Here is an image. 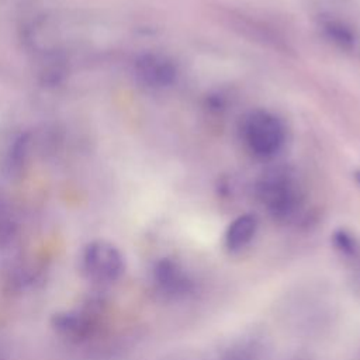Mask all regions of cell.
<instances>
[{
    "label": "cell",
    "mask_w": 360,
    "mask_h": 360,
    "mask_svg": "<svg viewBox=\"0 0 360 360\" xmlns=\"http://www.w3.org/2000/svg\"><path fill=\"white\" fill-rule=\"evenodd\" d=\"M242 141L257 158H273L285 141L283 122L271 112L256 110L249 112L240 127Z\"/></svg>",
    "instance_id": "obj_1"
},
{
    "label": "cell",
    "mask_w": 360,
    "mask_h": 360,
    "mask_svg": "<svg viewBox=\"0 0 360 360\" xmlns=\"http://www.w3.org/2000/svg\"><path fill=\"white\" fill-rule=\"evenodd\" d=\"M80 269L84 277L94 283H112L122 276L125 262L115 245L98 239L89 242L83 248Z\"/></svg>",
    "instance_id": "obj_2"
},
{
    "label": "cell",
    "mask_w": 360,
    "mask_h": 360,
    "mask_svg": "<svg viewBox=\"0 0 360 360\" xmlns=\"http://www.w3.org/2000/svg\"><path fill=\"white\" fill-rule=\"evenodd\" d=\"M262 201L274 212H290L298 201V190L292 176L285 169H274L266 173L259 183Z\"/></svg>",
    "instance_id": "obj_3"
},
{
    "label": "cell",
    "mask_w": 360,
    "mask_h": 360,
    "mask_svg": "<svg viewBox=\"0 0 360 360\" xmlns=\"http://www.w3.org/2000/svg\"><path fill=\"white\" fill-rule=\"evenodd\" d=\"M134 73L138 82L150 89L170 86L176 80L174 63L160 53H143L134 63Z\"/></svg>",
    "instance_id": "obj_4"
},
{
    "label": "cell",
    "mask_w": 360,
    "mask_h": 360,
    "mask_svg": "<svg viewBox=\"0 0 360 360\" xmlns=\"http://www.w3.org/2000/svg\"><path fill=\"white\" fill-rule=\"evenodd\" d=\"M51 325L56 333L73 340L87 338L93 328L89 314L79 309L55 312L51 318Z\"/></svg>",
    "instance_id": "obj_5"
},
{
    "label": "cell",
    "mask_w": 360,
    "mask_h": 360,
    "mask_svg": "<svg viewBox=\"0 0 360 360\" xmlns=\"http://www.w3.org/2000/svg\"><path fill=\"white\" fill-rule=\"evenodd\" d=\"M30 155V138L27 134L14 135L3 152L1 169L8 179L20 177L27 166Z\"/></svg>",
    "instance_id": "obj_6"
},
{
    "label": "cell",
    "mask_w": 360,
    "mask_h": 360,
    "mask_svg": "<svg viewBox=\"0 0 360 360\" xmlns=\"http://www.w3.org/2000/svg\"><path fill=\"white\" fill-rule=\"evenodd\" d=\"M256 219L252 215H242L236 218L228 228L226 243L229 248L236 249L246 245L255 235Z\"/></svg>",
    "instance_id": "obj_7"
},
{
    "label": "cell",
    "mask_w": 360,
    "mask_h": 360,
    "mask_svg": "<svg viewBox=\"0 0 360 360\" xmlns=\"http://www.w3.org/2000/svg\"><path fill=\"white\" fill-rule=\"evenodd\" d=\"M17 236V225L11 215L0 205V249L7 248Z\"/></svg>",
    "instance_id": "obj_8"
}]
</instances>
